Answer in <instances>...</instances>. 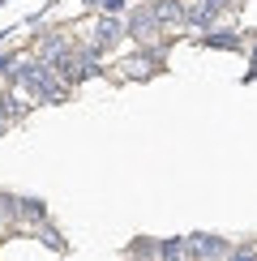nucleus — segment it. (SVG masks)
I'll return each instance as SVG.
<instances>
[{"instance_id": "nucleus-7", "label": "nucleus", "mask_w": 257, "mask_h": 261, "mask_svg": "<svg viewBox=\"0 0 257 261\" xmlns=\"http://www.w3.org/2000/svg\"><path fill=\"white\" fill-rule=\"evenodd\" d=\"M210 47H240V39H232V35H206Z\"/></svg>"}, {"instance_id": "nucleus-3", "label": "nucleus", "mask_w": 257, "mask_h": 261, "mask_svg": "<svg viewBox=\"0 0 257 261\" xmlns=\"http://www.w3.org/2000/svg\"><path fill=\"white\" fill-rule=\"evenodd\" d=\"M155 30H159V21L155 17H150V9H142V13H133V21H128V35H133V39H155Z\"/></svg>"}, {"instance_id": "nucleus-6", "label": "nucleus", "mask_w": 257, "mask_h": 261, "mask_svg": "<svg viewBox=\"0 0 257 261\" xmlns=\"http://www.w3.org/2000/svg\"><path fill=\"white\" fill-rule=\"evenodd\" d=\"M124 69H128V73H133V77H146V73H150V69H155V64H150L146 56H137V60H128V64H124Z\"/></svg>"}, {"instance_id": "nucleus-8", "label": "nucleus", "mask_w": 257, "mask_h": 261, "mask_svg": "<svg viewBox=\"0 0 257 261\" xmlns=\"http://www.w3.org/2000/svg\"><path fill=\"white\" fill-rule=\"evenodd\" d=\"M90 9H107V13H120L124 9V0H86Z\"/></svg>"}, {"instance_id": "nucleus-10", "label": "nucleus", "mask_w": 257, "mask_h": 261, "mask_svg": "<svg viewBox=\"0 0 257 261\" xmlns=\"http://www.w3.org/2000/svg\"><path fill=\"white\" fill-rule=\"evenodd\" d=\"M236 261H253V253H249V248H244V253H236Z\"/></svg>"}, {"instance_id": "nucleus-5", "label": "nucleus", "mask_w": 257, "mask_h": 261, "mask_svg": "<svg viewBox=\"0 0 257 261\" xmlns=\"http://www.w3.org/2000/svg\"><path fill=\"white\" fill-rule=\"evenodd\" d=\"M159 253H163V261H189V240H163Z\"/></svg>"}, {"instance_id": "nucleus-9", "label": "nucleus", "mask_w": 257, "mask_h": 261, "mask_svg": "<svg viewBox=\"0 0 257 261\" xmlns=\"http://www.w3.org/2000/svg\"><path fill=\"white\" fill-rule=\"evenodd\" d=\"M26 219H43V201H17Z\"/></svg>"}, {"instance_id": "nucleus-2", "label": "nucleus", "mask_w": 257, "mask_h": 261, "mask_svg": "<svg viewBox=\"0 0 257 261\" xmlns=\"http://www.w3.org/2000/svg\"><path fill=\"white\" fill-rule=\"evenodd\" d=\"M120 35H124V26L107 13V17H99V26H94V47H107V43H116Z\"/></svg>"}, {"instance_id": "nucleus-4", "label": "nucleus", "mask_w": 257, "mask_h": 261, "mask_svg": "<svg viewBox=\"0 0 257 261\" xmlns=\"http://www.w3.org/2000/svg\"><path fill=\"white\" fill-rule=\"evenodd\" d=\"M223 253V240H214V236H193L189 240V257H219Z\"/></svg>"}, {"instance_id": "nucleus-11", "label": "nucleus", "mask_w": 257, "mask_h": 261, "mask_svg": "<svg viewBox=\"0 0 257 261\" xmlns=\"http://www.w3.org/2000/svg\"><path fill=\"white\" fill-rule=\"evenodd\" d=\"M5 210H9V201H5V197H0V214H5Z\"/></svg>"}, {"instance_id": "nucleus-1", "label": "nucleus", "mask_w": 257, "mask_h": 261, "mask_svg": "<svg viewBox=\"0 0 257 261\" xmlns=\"http://www.w3.org/2000/svg\"><path fill=\"white\" fill-rule=\"evenodd\" d=\"M150 17L159 26H176V21H185V0H155L150 5Z\"/></svg>"}]
</instances>
